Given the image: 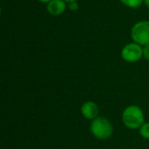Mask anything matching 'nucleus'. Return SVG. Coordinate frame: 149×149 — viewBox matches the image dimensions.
Listing matches in <instances>:
<instances>
[{
    "instance_id": "7",
    "label": "nucleus",
    "mask_w": 149,
    "mask_h": 149,
    "mask_svg": "<svg viewBox=\"0 0 149 149\" xmlns=\"http://www.w3.org/2000/svg\"><path fill=\"white\" fill-rule=\"evenodd\" d=\"M124 5L129 7V8H133V9H136L138 7H140L142 3L144 2V0H120Z\"/></svg>"
},
{
    "instance_id": "3",
    "label": "nucleus",
    "mask_w": 149,
    "mask_h": 149,
    "mask_svg": "<svg viewBox=\"0 0 149 149\" xmlns=\"http://www.w3.org/2000/svg\"><path fill=\"white\" fill-rule=\"evenodd\" d=\"M131 38L134 42L147 45L149 44V21L142 20L136 23L131 30Z\"/></svg>"
},
{
    "instance_id": "2",
    "label": "nucleus",
    "mask_w": 149,
    "mask_h": 149,
    "mask_svg": "<svg viewBox=\"0 0 149 149\" xmlns=\"http://www.w3.org/2000/svg\"><path fill=\"white\" fill-rule=\"evenodd\" d=\"M90 130L93 135L99 140H107L110 138L113 132V126L109 120L102 116H99L92 120Z\"/></svg>"
},
{
    "instance_id": "10",
    "label": "nucleus",
    "mask_w": 149,
    "mask_h": 149,
    "mask_svg": "<svg viewBox=\"0 0 149 149\" xmlns=\"http://www.w3.org/2000/svg\"><path fill=\"white\" fill-rule=\"evenodd\" d=\"M69 9L71 10H77L79 9V4H78V2L75 1V2H72V3H69V5H68Z\"/></svg>"
},
{
    "instance_id": "4",
    "label": "nucleus",
    "mask_w": 149,
    "mask_h": 149,
    "mask_svg": "<svg viewBox=\"0 0 149 149\" xmlns=\"http://www.w3.org/2000/svg\"><path fill=\"white\" fill-rule=\"evenodd\" d=\"M121 57L128 63H135L143 57V47L135 42L129 43L123 47Z\"/></svg>"
},
{
    "instance_id": "8",
    "label": "nucleus",
    "mask_w": 149,
    "mask_h": 149,
    "mask_svg": "<svg viewBox=\"0 0 149 149\" xmlns=\"http://www.w3.org/2000/svg\"><path fill=\"white\" fill-rule=\"evenodd\" d=\"M139 129L141 136L146 140H149V122L144 123Z\"/></svg>"
},
{
    "instance_id": "5",
    "label": "nucleus",
    "mask_w": 149,
    "mask_h": 149,
    "mask_svg": "<svg viewBox=\"0 0 149 149\" xmlns=\"http://www.w3.org/2000/svg\"><path fill=\"white\" fill-rule=\"evenodd\" d=\"M80 112L81 114L84 118L87 119V120H94L97 117H99V107L98 105L93 102V101H86L80 108Z\"/></svg>"
},
{
    "instance_id": "9",
    "label": "nucleus",
    "mask_w": 149,
    "mask_h": 149,
    "mask_svg": "<svg viewBox=\"0 0 149 149\" xmlns=\"http://www.w3.org/2000/svg\"><path fill=\"white\" fill-rule=\"evenodd\" d=\"M143 57L149 61V44L143 47Z\"/></svg>"
},
{
    "instance_id": "1",
    "label": "nucleus",
    "mask_w": 149,
    "mask_h": 149,
    "mask_svg": "<svg viewBox=\"0 0 149 149\" xmlns=\"http://www.w3.org/2000/svg\"><path fill=\"white\" fill-rule=\"evenodd\" d=\"M122 122L129 129H138L144 122V113L142 109L136 105H131L126 107L122 113Z\"/></svg>"
},
{
    "instance_id": "13",
    "label": "nucleus",
    "mask_w": 149,
    "mask_h": 149,
    "mask_svg": "<svg viewBox=\"0 0 149 149\" xmlns=\"http://www.w3.org/2000/svg\"><path fill=\"white\" fill-rule=\"evenodd\" d=\"M65 1L66 3H72V2H75V1H78V0H65Z\"/></svg>"
},
{
    "instance_id": "11",
    "label": "nucleus",
    "mask_w": 149,
    "mask_h": 149,
    "mask_svg": "<svg viewBox=\"0 0 149 149\" xmlns=\"http://www.w3.org/2000/svg\"><path fill=\"white\" fill-rule=\"evenodd\" d=\"M39 2H41V3H48L49 2H51L52 0H38Z\"/></svg>"
},
{
    "instance_id": "6",
    "label": "nucleus",
    "mask_w": 149,
    "mask_h": 149,
    "mask_svg": "<svg viewBox=\"0 0 149 149\" xmlns=\"http://www.w3.org/2000/svg\"><path fill=\"white\" fill-rule=\"evenodd\" d=\"M66 2L65 0H52L47 3L46 10L52 16H59L63 14L66 9Z\"/></svg>"
},
{
    "instance_id": "12",
    "label": "nucleus",
    "mask_w": 149,
    "mask_h": 149,
    "mask_svg": "<svg viewBox=\"0 0 149 149\" xmlns=\"http://www.w3.org/2000/svg\"><path fill=\"white\" fill-rule=\"evenodd\" d=\"M144 2H145V3H146L147 7L149 9V0H144Z\"/></svg>"
}]
</instances>
